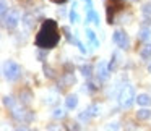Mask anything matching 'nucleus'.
I'll list each match as a JSON object with an SVG mask.
<instances>
[{
	"label": "nucleus",
	"instance_id": "f257e3e1",
	"mask_svg": "<svg viewBox=\"0 0 151 131\" xmlns=\"http://www.w3.org/2000/svg\"><path fill=\"white\" fill-rule=\"evenodd\" d=\"M60 41V34H59V28L57 23L54 20H46L41 26L39 33L36 36V46L41 49H54Z\"/></svg>",
	"mask_w": 151,
	"mask_h": 131
},
{
	"label": "nucleus",
	"instance_id": "f03ea898",
	"mask_svg": "<svg viewBox=\"0 0 151 131\" xmlns=\"http://www.w3.org/2000/svg\"><path fill=\"white\" fill-rule=\"evenodd\" d=\"M135 100H137V95H135L133 86H130V84L124 86L120 94H119V104H120V107L128 108V107H132V104H133Z\"/></svg>",
	"mask_w": 151,
	"mask_h": 131
},
{
	"label": "nucleus",
	"instance_id": "7ed1b4c3",
	"mask_svg": "<svg viewBox=\"0 0 151 131\" xmlns=\"http://www.w3.org/2000/svg\"><path fill=\"white\" fill-rule=\"evenodd\" d=\"M20 75H21V68H20V65H18L17 62L8 60V62L4 65V76H5V79H8V81H15Z\"/></svg>",
	"mask_w": 151,
	"mask_h": 131
},
{
	"label": "nucleus",
	"instance_id": "20e7f679",
	"mask_svg": "<svg viewBox=\"0 0 151 131\" xmlns=\"http://www.w3.org/2000/svg\"><path fill=\"white\" fill-rule=\"evenodd\" d=\"M18 21H20V11L18 10H12V11H8V15L4 16V24L8 29H13L18 24Z\"/></svg>",
	"mask_w": 151,
	"mask_h": 131
},
{
	"label": "nucleus",
	"instance_id": "39448f33",
	"mask_svg": "<svg viewBox=\"0 0 151 131\" xmlns=\"http://www.w3.org/2000/svg\"><path fill=\"white\" fill-rule=\"evenodd\" d=\"M124 7V2L122 0H111L107 4V23L112 24L114 23V13L115 10H120Z\"/></svg>",
	"mask_w": 151,
	"mask_h": 131
},
{
	"label": "nucleus",
	"instance_id": "423d86ee",
	"mask_svg": "<svg viewBox=\"0 0 151 131\" xmlns=\"http://www.w3.org/2000/svg\"><path fill=\"white\" fill-rule=\"evenodd\" d=\"M112 41H114V44H117L120 49H125V47L128 46L127 36H125V33H124V31H120V29L114 33V36H112Z\"/></svg>",
	"mask_w": 151,
	"mask_h": 131
},
{
	"label": "nucleus",
	"instance_id": "0eeeda50",
	"mask_svg": "<svg viewBox=\"0 0 151 131\" xmlns=\"http://www.w3.org/2000/svg\"><path fill=\"white\" fill-rule=\"evenodd\" d=\"M109 71H111V68H109L104 62H99L98 63V79H99V81L107 79L109 78Z\"/></svg>",
	"mask_w": 151,
	"mask_h": 131
},
{
	"label": "nucleus",
	"instance_id": "6e6552de",
	"mask_svg": "<svg viewBox=\"0 0 151 131\" xmlns=\"http://www.w3.org/2000/svg\"><path fill=\"white\" fill-rule=\"evenodd\" d=\"M13 115H15V118H18V120H24V121L33 120V113L28 112V110H15Z\"/></svg>",
	"mask_w": 151,
	"mask_h": 131
},
{
	"label": "nucleus",
	"instance_id": "1a4fd4ad",
	"mask_svg": "<svg viewBox=\"0 0 151 131\" xmlns=\"http://www.w3.org/2000/svg\"><path fill=\"white\" fill-rule=\"evenodd\" d=\"M88 21H93L96 26H99V16H98V13L93 10V7H88V16H86V23H88Z\"/></svg>",
	"mask_w": 151,
	"mask_h": 131
},
{
	"label": "nucleus",
	"instance_id": "9d476101",
	"mask_svg": "<svg viewBox=\"0 0 151 131\" xmlns=\"http://www.w3.org/2000/svg\"><path fill=\"white\" fill-rule=\"evenodd\" d=\"M65 105H67V108H70V110H72V108H75L76 105H78V97H76L75 94L68 95V97H67V100H65Z\"/></svg>",
	"mask_w": 151,
	"mask_h": 131
},
{
	"label": "nucleus",
	"instance_id": "9b49d317",
	"mask_svg": "<svg viewBox=\"0 0 151 131\" xmlns=\"http://www.w3.org/2000/svg\"><path fill=\"white\" fill-rule=\"evenodd\" d=\"M137 102H138V105H143V107H145V105H150L151 104V97L148 94H140L137 97Z\"/></svg>",
	"mask_w": 151,
	"mask_h": 131
},
{
	"label": "nucleus",
	"instance_id": "f8f14e48",
	"mask_svg": "<svg viewBox=\"0 0 151 131\" xmlns=\"http://www.w3.org/2000/svg\"><path fill=\"white\" fill-rule=\"evenodd\" d=\"M137 118L138 120H148V118H151V110H148V108H141V110L137 112Z\"/></svg>",
	"mask_w": 151,
	"mask_h": 131
},
{
	"label": "nucleus",
	"instance_id": "ddd939ff",
	"mask_svg": "<svg viewBox=\"0 0 151 131\" xmlns=\"http://www.w3.org/2000/svg\"><path fill=\"white\" fill-rule=\"evenodd\" d=\"M86 37H88V41L93 44L94 47H99V42H98V39H96V34L93 33L91 29H86Z\"/></svg>",
	"mask_w": 151,
	"mask_h": 131
},
{
	"label": "nucleus",
	"instance_id": "4468645a",
	"mask_svg": "<svg viewBox=\"0 0 151 131\" xmlns=\"http://www.w3.org/2000/svg\"><path fill=\"white\" fill-rule=\"evenodd\" d=\"M140 55H141V58H150L151 57V44H146V46L140 50Z\"/></svg>",
	"mask_w": 151,
	"mask_h": 131
},
{
	"label": "nucleus",
	"instance_id": "2eb2a0df",
	"mask_svg": "<svg viewBox=\"0 0 151 131\" xmlns=\"http://www.w3.org/2000/svg\"><path fill=\"white\" fill-rule=\"evenodd\" d=\"M138 34H140L138 37H140L141 41H146L148 37H150V34H151V29H150V28H146V26H143V28L140 29V33H138Z\"/></svg>",
	"mask_w": 151,
	"mask_h": 131
},
{
	"label": "nucleus",
	"instance_id": "dca6fc26",
	"mask_svg": "<svg viewBox=\"0 0 151 131\" xmlns=\"http://www.w3.org/2000/svg\"><path fill=\"white\" fill-rule=\"evenodd\" d=\"M86 112H88L91 117H98V115H99V107L96 104H93V105H89V107L86 108Z\"/></svg>",
	"mask_w": 151,
	"mask_h": 131
},
{
	"label": "nucleus",
	"instance_id": "f3484780",
	"mask_svg": "<svg viewBox=\"0 0 151 131\" xmlns=\"http://www.w3.org/2000/svg\"><path fill=\"white\" fill-rule=\"evenodd\" d=\"M81 75L85 76V78H89V76L93 75L91 65H83V66H81Z\"/></svg>",
	"mask_w": 151,
	"mask_h": 131
},
{
	"label": "nucleus",
	"instance_id": "a211bd4d",
	"mask_svg": "<svg viewBox=\"0 0 151 131\" xmlns=\"http://www.w3.org/2000/svg\"><path fill=\"white\" fill-rule=\"evenodd\" d=\"M52 117L54 118H63V117H65V112H63L62 108H57V110H54Z\"/></svg>",
	"mask_w": 151,
	"mask_h": 131
},
{
	"label": "nucleus",
	"instance_id": "6ab92c4d",
	"mask_svg": "<svg viewBox=\"0 0 151 131\" xmlns=\"http://www.w3.org/2000/svg\"><path fill=\"white\" fill-rule=\"evenodd\" d=\"M143 13L146 16H151V4H145L143 5Z\"/></svg>",
	"mask_w": 151,
	"mask_h": 131
},
{
	"label": "nucleus",
	"instance_id": "aec40b11",
	"mask_svg": "<svg viewBox=\"0 0 151 131\" xmlns=\"http://www.w3.org/2000/svg\"><path fill=\"white\" fill-rule=\"evenodd\" d=\"M89 118H91V115H89V113H88V112H86V110L80 113V120H83V121H88Z\"/></svg>",
	"mask_w": 151,
	"mask_h": 131
},
{
	"label": "nucleus",
	"instance_id": "412c9836",
	"mask_svg": "<svg viewBox=\"0 0 151 131\" xmlns=\"http://www.w3.org/2000/svg\"><path fill=\"white\" fill-rule=\"evenodd\" d=\"M70 21H72V23H76V21H78V15H76L75 10L70 11Z\"/></svg>",
	"mask_w": 151,
	"mask_h": 131
},
{
	"label": "nucleus",
	"instance_id": "4be33fe9",
	"mask_svg": "<svg viewBox=\"0 0 151 131\" xmlns=\"http://www.w3.org/2000/svg\"><path fill=\"white\" fill-rule=\"evenodd\" d=\"M7 15V2L5 0H2V18Z\"/></svg>",
	"mask_w": 151,
	"mask_h": 131
},
{
	"label": "nucleus",
	"instance_id": "5701e85b",
	"mask_svg": "<svg viewBox=\"0 0 151 131\" xmlns=\"http://www.w3.org/2000/svg\"><path fill=\"white\" fill-rule=\"evenodd\" d=\"M21 99H23L24 104H28V102H29V99H31V94H29V92H26V94H21Z\"/></svg>",
	"mask_w": 151,
	"mask_h": 131
},
{
	"label": "nucleus",
	"instance_id": "b1692460",
	"mask_svg": "<svg viewBox=\"0 0 151 131\" xmlns=\"http://www.w3.org/2000/svg\"><path fill=\"white\" fill-rule=\"evenodd\" d=\"M4 104L8 105V107H12V105H13V100H12V97H4Z\"/></svg>",
	"mask_w": 151,
	"mask_h": 131
},
{
	"label": "nucleus",
	"instance_id": "393cba45",
	"mask_svg": "<svg viewBox=\"0 0 151 131\" xmlns=\"http://www.w3.org/2000/svg\"><path fill=\"white\" fill-rule=\"evenodd\" d=\"M44 71H46V76H50V78H52V76H54L52 70H50V68H47V66H44Z\"/></svg>",
	"mask_w": 151,
	"mask_h": 131
},
{
	"label": "nucleus",
	"instance_id": "a878e982",
	"mask_svg": "<svg viewBox=\"0 0 151 131\" xmlns=\"http://www.w3.org/2000/svg\"><path fill=\"white\" fill-rule=\"evenodd\" d=\"M52 2H54V4H65L67 0H52Z\"/></svg>",
	"mask_w": 151,
	"mask_h": 131
},
{
	"label": "nucleus",
	"instance_id": "bb28decb",
	"mask_svg": "<svg viewBox=\"0 0 151 131\" xmlns=\"http://www.w3.org/2000/svg\"><path fill=\"white\" fill-rule=\"evenodd\" d=\"M88 89H89V91H94V84H93V83H89V84H88Z\"/></svg>",
	"mask_w": 151,
	"mask_h": 131
},
{
	"label": "nucleus",
	"instance_id": "cd10ccee",
	"mask_svg": "<svg viewBox=\"0 0 151 131\" xmlns=\"http://www.w3.org/2000/svg\"><path fill=\"white\" fill-rule=\"evenodd\" d=\"M86 4H88V7H93V4H91V0H86Z\"/></svg>",
	"mask_w": 151,
	"mask_h": 131
},
{
	"label": "nucleus",
	"instance_id": "c85d7f7f",
	"mask_svg": "<svg viewBox=\"0 0 151 131\" xmlns=\"http://www.w3.org/2000/svg\"><path fill=\"white\" fill-rule=\"evenodd\" d=\"M148 68H150V71H151V63H150V66H148Z\"/></svg>",
	"mask_w": 151,
	"mask_h": 131
}]
</instances>
